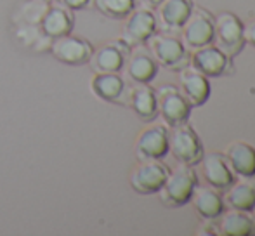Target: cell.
<instances>
[{
  "label": "cell",
  "mask_w": 255,
  "mask_h": 236,
  "mask_svg": "<svg viewBox=\"0 0 255 236\" xmlns=\"http://www.w3.org/2000/svg\"><path fill=\"white\" fill-rule=\"evenodd\" d=\"M196 186H198V179H196L195 170L189 169V165H182L177 167L174 172H168L158 193H160V200L163 205L177 209L191 200Z\"/></svg>",
  "instance_id": "cell-1"
},
{
  "label": "cell",
  "mask_w": 255,
  "mask_h": 236,
  "mask_svg": "<svg viewBox=\"0 0 255 236\" xmlns=\"http://www.w3.org/2000/svg\"><path fill=\"white\" fill-rule=\"evenodd\" d=\"M168 149L182 165H196L203 158V146L200 137L186 123L172 127V132L168 134Z\"/></svg>",
  "instance_id": "cell-2"
},
{
  "label": "cell",
  "mask_w": 255,
  "mask_h": 236,
  "mask_svg": "<svg viewBox=\"0 0 255 236\" xmlns=\"http://www.w3.org/2000/svg\"><path fill=\"white\" fill-rule=\"evenodd\" d=\"M148 42L149 52L161 66L168 70H184L189 64V54L179 38L165 33H154Z\"/></svg>",
  "instance_id": "cell-3"
},
{
  "label": "cell",
  "mask_w": 255,
  "mask_h": 236,
  "mask_svg": "<svg viewBox=\"0 0 255 236\" xmlns=\"http://www.w3.org/2000/svg\"><path fill=\"white\" fill-rule=\"evenodd\" d=\"M49 52L52 54L54 59H57L63 64L82 66V64L89 63L92 52H94V45L85 38L68 33L54 38Z\"/></svg>",
  "instance_id": "cell-4"
},
{
  "label": "cell",
  "mask_w": 255,
  "mask_h": 236,
  "mask_svg": "<svg viewBox=\"0 0 255 236\" xmlns=\"http://www.w3.org/2000/svg\"><path fill=\"white\" fill-rule=\"evenodd\" d=\"M214 40H217V49H221L226 56L229 58L238 56L245 47L243 23L231 12L221 14L215 21Z\"/></svg>",
  "instance_id": "cell-5"
},
{
  "label": "cell",
  "mask_w": 255,
  "mask_h": 236,
  "mask_svg": "<svg viewBox=\"0 0 255 236\" xmlns=\"http://www.w3.org/2000/svg\"><path fill=\"white\" fill-rule=\"evenodd\" d=\"M130 51L132 47L125 44L122 38L115 42H108L99 49H94L87 64L94 73H120L127 63Z\"/></svg>",
  "instance_id": "cell-6"
},
{
  "label": "cell",
  "mask_w": 255,
  "mask_h": 236,
  "mask_svg": "<svg viewBox=\"0 0 255 236\" xmlns=\"http://www.w3.org/2000/svg\"><path fill=\"white\" fill-rule=\"evenodd\" d=\"M156 99L158 113H160L167 125L177 127V125H182L188 121L189 113H191V105L182 96V92H179L175 87L165 85V87H160V91L156 92Z\"/></svg>",
  "instance_id": "cell-7"
},
{
  "label": "cell",
  "mask_w": 255,
  "mask_h": 236,
  "mask_svg": "<svg viewBox=\"0 0 255 236\" xmlns=\"http://www.w3.org/2000/svg\"><path fill=\"white\" fill-rule=\"evenodd\" d=\"M215 17L208 10L193 9L191 16L182 24V35H184V44L189 49H202L214 42V28Z\"/></svg>",
  "instance_id": "cell-8"
},
{
  "label": "cell",
  "mask_w": 255,
  "mask_h": 236,
  "mask_svg": "<svg viewBox=\"0 0 255 236\" xmlns=\"http://www.w3.org/2000/svg\"><path fill=\"white\" fill-rule=\"evenodd\" d=\"M122 31V40L130 47L144 45L156 33V17L148 9H134L127 17Z\"/></svg>",
  "instance_id": "cell-9"
},
{
  "label": "cell",
  "mask_w": 255,
  "mask_h": 236,
  "mask_svg": "<svg viewBox=\"0 0 255 236\" xmlns=\"http://www.w3.org/2000/svg\"><path fill=\"white\" fill-rule=\"evenodd\" d=\"M168 176V169L158 160H142L130 174V186L139 195L158 193Z\"/></svg>",
  "instance_id": "cell-10"
},
{
  "label": "cell",
  "mask_w": 255,
  "mask_h": 236,
  "mask_svg": "<svg viewBox=\"0 0 255 236\" xmlns=\"http://www.w3.org/2000/svg\"><path fill=\"white\" fill-rule=\"evenodd\" d=\"M91 91L96 98L111 105H128L130 89L118 73H96L91 80Z\"/></svg>",
  "instance_id": "cell-11"
},
{
  "label": "cell",
  "mask_w": 255,
  "mask_h": 236,
  "mask_svg": "<svg viewBox=\"0 0 255 236\" xmlns=\"http://www.w3.org/2000/svg\"><path fill=\"white\" fill-rule=\"evenodd\" d=\"M193 68L205 77H226L235 71L231 58L217 47H202L193 56Z\"/></svg>",
  "instance_id": "cell-12"
},
{
  "label": "cell",
  "mask_w": 255,
  "mask_h": 236,
  "mask_svg": "<svg viewBox=\"0 0 255 236\" xmlns=\"http://www.w3.org/2000/svg\"><path fill=\"white\" fill-rule=\"evenodd\" d=\"M124 68H127L128 78L134 84H149L158 73L156 59L153 58L151 52L142 49V45L132 47Z\"/></svg>",
  "instance_id": "cell-13"
},
{
  "label": "cell",
  "mask_w": 255,
  "mask_h": 236,
  "mask_svg": "<svg viewBox=\"0 0 255 236\" xmlns=\"http://www.w3.org/2000/svg\"><path fill=\"white\" fill-rule=\"evenodd\" d=\"M168 153V134L163 127L144 130L135 142V155L139 160H160Z\"/></svg>",
  "instance_id": "cell-14"
},
{
  "label": "cell",
  "mask_w": 255,
  "mask_h": 236,
  "mask_svg": "<svg viewBox=\"0 0 255 236\" xmlns=\"http://www.w3.org/2000/svg\"><path fill=\"white\" fill-rule=\"evenodd\" d=\"M40 30L47 35L49 38H57L68 35L75 28V16L73 10L59 5V3H51L49 9L45 10L44 17L40 21Z\"/></svg>",
  "instance_id": "cell-15"
},
{
  "label": "cell",
  "mask_w": 255,
  "mask_h": 236,
  "mask_svg": "<svg viewBox=\"0 0 255 236\" xmlns=\"http://www.w3.org/2000/svg\"><path fill=\"white\" fill-rule=\"evenodd\" d=\"M181 92L191 106H202L210 98V84L205 75L186 66L181 75Z\"/></svg>",
  "instance_id": "cell-16"
},
{
  "label": "cell",
  "mask_w": 255,
  "mask_h": 236,
  "mask_svg": "<svg viewBox=\"0 0 255 236\" xmlns=\"http://www.w3.org/2000/svg\"><path fill=\"white\" fill-rule=\"evenodd\" d=\"M193 0H163L158 5V19L165 30H179L191 16Z\"/></svg>",
  "instance_id": "cell-17"
},
{
  "label": "cell",
  "mask_w": 255,
  "mask_h": 236,
  "mask_svg": "<svg viewBox=\"0 0 255 236\" xmlns=\"http://www.w3.org/2000/svg\"><path fill=\"white\" fill-rule=\"evenodd\" d=\"M128 105L142 121H153L158 117L156 92L148 84H137L130 89Z\"/></svg>",
  "instance_id": "cell-18"
},
{
  "label": "cell",
  "mask_w": 255,
  "mask_h": 236,
  "mask_svg": "<svg viewBox=\"0 0 255 236\" xmlns=\"http://www.w3.org/2000/svg\"><path fill=\"white\" fill-rule=\"evenodd\" d=\"M191 202L195 205L196 212L207 221H214L221 217L222 210H224V200L217 193L215 188H208V186H196L195 191L191 195Z\"/></svg>",
  "instance_id": "cell-19"
},
{
  "label": "cell",
  "mask_w": 255,
  "mask_h": 236,
  "mask_svg": "<svg viewBox=\"0 0 255 236\" xmlns=\"http://www.w3.org/2000/svg\"><path fill=\"white\" fill-rule=\"evenodd\" d=\"M226 202L231 209L252 212L255 207V176H242L236 184L229 186Z\"/></svg>",
  "instance_id": "cell-20"
},
{
  "label": "cell",
  "mask_w": 255,
  "mask_h": 236,
  "mask_svg": "<svg viewBox=\"0 0 255 236\" xmlns=\"http://www.w3.org/2000/svg\"><path fill=\"white\" fill-rule=\"evenodd\" d=\"M226 158L238 176H255V148L249 142H233L226 149Z\"/></svg>",
  "instance_id": "cell-21"
},
{
  "label": "cell",
  "mask_w": 255,
  "mask_h": 236,
  "mask_svg": "<svg viewBox=\"0 0 255 236\" xmlns=\"http://www.w3.org/2000/svg\"><path fill=\"white\" fill-rule=\"evenodd\" d=\"M202 160H203V176L212 188L228 189L233 184L231 167L226 163V160L221 155L208 153Z\"/></svg>",
  "instance_id": "cell-22"
},
{
  "label": "cell",
  "mask_w": 255,
  "mask_h": 236,
  "mask_svg": "<svg viewBox=\"0 0 255 236\" xmlns=\"http://www.w3.org/2000/svg\"><path fill=\"white\" fill-rule=\"evenodd\" d=\"M14 38L21 47L35 52V54L49 52L52 44V38H49L40 30V26H35V24H16L14 26Z\"/></svg>",
  "instance_id": "cell-23"
},
{
  "label": "cell",
  "mask_w": 255,
  "mask_h": 236,
  "mask_svg": "<svg viewBox=\"0 0 255 236\" xmlns=\"http://www.w3.org/2000/svg\"><path fill=\"white\" fill-rule=\"evenodd\" d=\"M221 223H219V233L224 236H254L255 235V223L252 217L247 216L243 210H229L221 214Z\"/></svg>",
  "instance_id": "cell-24"
},
{
  "label": "cell",
  "mask_w": 255,
  "mask_h": 236,
  "mask_svg": "<svg viewBox=\"0 0 255 236\" xmlns=\"http://www.w3.org/2000/svg\"><path fill=\"white\" fill-rule=\"evenodd\" d=\"M49 5H51V2H45V0H19L14 5L12 16H10L12 26H16V24H35V26H38Z\"/></svg>",
  "instance_id": "cell-25"
},
{
  "label": "cell",
  "mask_w": 255,
  "mask_h": 236,
  "mask_svg": "<svg viewBox=\"0 0 255 236\" xmlns=\"http://www.w3.org/2000/svg\"><path fill=\"white\" fill-rule=\"evenodd\" d=\"M94 7L110 19H125L135 9V0H94Z\"/></svg>",
  "instance_id": "cell-26"
},
{
  "label": "cell",
  "mask_w": 255,
  "mask_h": 236,
  "mask_svg": "<svg viewBox=\"0 0 255 236\" xmlns=\"http://www.w3.org/2000/svg\"><path fill=\"white\" fill-rule=\"evenodd\" d=\"M52 2L59 3L70 10H84L94 7V0H52Z\"/></svg>",
  "instance_id": "cell-27"
},
{
  "label": "cell",
  "mask_w": 255,
  "mask_h": 236,
  "mask_svg": "<svg viewBox=\"0 0 255 236\" xmlns=\"http://www.w3.org/2000/svg\"><path fill=\"white\" fill-rule=\"evenodd\" d=\"M243 35H245V42L255 47V17L250 21L247 26H243Z\"/></svg>",
  "instance_id": "cell-28"
},
{
  "label": "cell",
  "mask_w": 255,
  "mask_h": 236,
  "mask_svg": "<svg viewBox=\"0 0 255 236\" xmlns=\"http://www.w3.org/2000/svg\"><path fill=\"white\" fill-rule=\"evenodd\" d=\"M161 2H163V0H142V3L148 7H158Z\"/></svg>",
  "instance_id": "cell-29"
},
{
  "label": "cell",
  "mask_w": 255,
  "mask_h": 236,
  "mask_svg": "<svg viewBox=\"0 0 255 236\" xmlns=\"http://www.w3.org/2000/svg\"><path fill=\"white\" fill-rule=\"evenodd\" d=\"M252 212H254V223H255V207H254V210H252Z\"/></svg>",
  "instance_id": "cell-30"
},
{
  "label": "cell",
  "mask_w": 255,
  "mask_h": 236,
  "mask_svg": "<svg viewBox=\"0 0 255 236\" xmlns=\"http://www.w3.org/2000/svg\"><path fill=\"white\" fill-rule=\"evenodd\" d=\"M45 2H52V0H45Z\"/></svg>",
  "instance_id": "cell-31"
}]
</instances>
